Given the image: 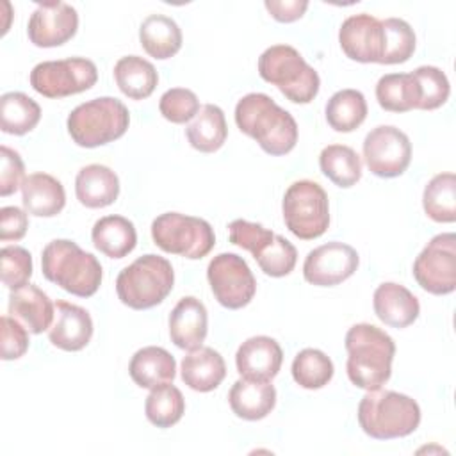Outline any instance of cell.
Listing matches in <instances>:
<instances>
[{
    "label": "cell",
    "mask_w": 456,
    "mask_h": 456,
    "mask_svg": "<svg viewBox=\"0 0 456 456\" xmlns=\"http://www.w3.org/2000/svg\"><path fill=\"white\" fill-rule=\"evenodd\" d=\"M235 123L242 134L274 157L287 155L297 142V123L292 114L264 93H249L237 102Z\"/></svg>",
    "instance_id": "cell-1"
},
{
    "label": "cell",
    "mask_w": 456,
    "mask_h": 456,
    "mask_svg": "<svg viewBox=\"0 0 456 456\" xmlns=\"http://www.w3.org/2000/svg\"><path fill=\"white\" fill-rule=\"evenodd\" d=\"M349 381L363 390L381 388L392 374L395 344L381 328L360 322L346 333Z\"/></svg>",
    "instance_id": "cell-2"
},
{
    "label": "cell",
    "mask_w": 456,
    "mask_h": 456,
    "mask_svg": "<svg viewBox=\"0 0 456 456\" xmlns=\"http://www.w3.org/2000/svg\"><path fill=\"white\" fill-rule=\"evenodd\" d=\"M41 271L48 281L78 297L93 296L103 276L98 258L68 239H55L43 248Z\"/></svg>",
    "instance_id": "cell-3"
},
{
    "label": "cell",
    "mask_w": 456,
    "mask_h": 456,
    "mask_svg": "<svg viewBox=\"0 0 456 456\" xmlns=\"http://www.w3.org/2000/svg\"><path fill=\"white\" fill-rule=\"evenodd\" d=\"M358 424L376 440H392L411 435L420 424V408L415 399L394 390H367L358 404Z\"/></svg>",
    "instance_id": "cell-4"
},
{
    "label": "cell",
    "mask_w": 456,
    "mask_h": 456,
    "mask_svg": "<svg viewBox=\"0 0 456 456\" xmlns=\"http://www.w3.org/2000/svg\"><path fill=\"white\" fill-rule=\"evenodd\" d=\"M175 271L167 258L148 253L126 265L116 278V292L123 305L148 310L160 305L173 290Z\"/></svg>",
    "instance_id": "cell-5"
},
{
    "label": "cell",
    "mask_w": 456,
    "mask_h": 456,
    "mask_svg": "<svg viewBox=\"0 0 456 456\" xmlns=\"http://www.w3.org/2000/svg\"><path fill=\"white\" fill-rule=\"evenodd\" d=\"M258 73L292 103H310L319 93L317 71L290 45H274L264 50L258 57Z\"/></svg>",
    "instance_id": "cell-6"
},
{
    "label": "cell",
    "mask_w": 456,
    "mask_h": 456,
    "mask_svg": "<svg viewBox=\"0 0 456 456\" xmlns=\"http://www.w3.org/2000/svg\"><path fill=\"white\" fill-rule=\"evenodd\" d=\"M128 123V109L112 96H100L77 105L66 121L68 134L82 148H96L119 139Z\"/></svg>",
    "instance_id": "cell-7"
},
{
    "label": "cell",
    "mask_w": 456,
    "mask_h": 456,
    "mask_svg": "<svg viewBox=\"0 0 456 456\" xmlns=\"http://www.w3.org/2000/svg\"><path fill=\"white\" fill-rule=\"evenodd\" d=\"M228 235L232 244L253 255L258 267L267 276H287L296 265L297 251L294 244L258 223L235 219L228 224Z\"/></svg>",
    "instance_id": "cell-8"
},
{
    "label": "cell",
    "mask_w": 456,
    "mask_h": 456,
    "mask_svg": "<svg viewBox=\"0 0 456 456\" xmlns=\"http://www.w3.org/2000/svg\"><path fill=\"white\" fill-rule=\"evenodd\" d=\"M151 239L162 251L189 260L207 256L216 244L214 230L205 219L180 212H166L155 217Z\"/></svg>",
    "instance_id": "cell-9"
},
{
    "label": "cell",
    "mask_w": 456,
    "mask_h": 456,
    "mask_svg": "<svg viewBox=\"0 0 456 456\" xmlns=\"http://www.w3.org/2000/svg\"><path fill=\"white\" fill-rule=\"evenodd\" d=\"M283 221L297 239L312 240L330 226V203L326 191L314 180H297L283 194Z\"/></svg>",
    "instance_id": "cell-10"
},
{
    "label": "cell",
    "mask_w": 456,
    "mask_h": 456,
    "mask_svg": "<svg viewBox=\"0 0 456 456\" xmlns=\"http://www.w3.org/2000/svg\"><path fill=\"white\" fill-rule=\"evenodd\" d=\"M98 80V69L86 57L45 61L32 68L30 86L46 98H66L91 89Z\"/></svg>",
    "instance_id": "cell-11"
},
{
    "label": "cell",
    "mask_w": 456,
    "mask_h": 456,
    "mask_svg": "<svg viewBox=\"0 0 456 456\" xmlns=\"http://www.w3.org/2000/svg\"><path fill=\"white\" fill-rule=\"evenodd\" d=\"M411 273L426 292L451 294L456 289V235H435L415 258Z\"/></svg>",
    "instance_id": "cell-12"
},
{
    "label": "cell",
    "mask_w": 456,
    "mask_h": 456,
    "mask_svg": "<svg viewBox=\"0 0 456 456\" xmlns=\"http://www.w3.org/2000/svg\"><path fill=\"white\" fill-rule=\"evenodd\" d=\"M207 278L214 297L228 310L246 306L256 292V280L251 269L235 253L216 255L207 267Z\"/></svg>",
    "instance_id": "cell-13"
},
{
    "label": "cell",
    "mask_w": 456,
    "mask_h": 456,
    "mask_svg": "<svg viewBox=\"0 0 456 456\" xmlns=\"http://www.w3.org/2000/svg\"><path fill=\"white\" fill-rule=\"evenodd\" d=\"M363 159L372 175L394 178L410 166L411 142L403 130L392 125H379L363 139Z\"/></svg>",
    "instance_id": "cell-14"
},
{
    "label": "cell",
    "mask_w": 456,
    "mask_h": 456,
    "mask_svg": "<svg viewBox=\"0 0 456 456\" xmlns=\"http://www.w3.org/2000/svg\"><path fill=\"white\" fill-rule=\"evenodd\" d=\"M360 256L344 242H326L312 249L303 264V276L317 287H333L346 281L356 271Z\"/></svg>",
    "instance_id": "cell-15"
},
{
    "label": "cell",
    "mask_w": 456,
    "mask_h": 456,
    "mask_svg": "<svg viewBox=\"0 0 456 456\" xmlns=\"http://www.w3.org/2000/svg\"><path fill=\"white\" fill-rule=\"evenodd\" d=\"M78 28V14L66 2L39 4L30 14L27 34L32 45L53 48L69 41Z\"/></svg>",
    "instance_id": "cell-16"
},
{
    "label": "cell",
    "mask_w": 456,
    "mask_h": 456,
    "mask_svg": "<svg viewBox=\"0 0 456 456\" xmlns=\"http://www.w3.org/2000/svg\"><path fill=\"white\" fill-rule=\"evenodd\" d=\"M338 43L349 59L381 64L385 34L378 18L367 12L346 18L338 30Z\"/></svg>",
    "instance_id": "cell-17"
},
{
    "label": "cell",
    "mask_w": 456,
    "mask_h": 456,
    "mask_svg": "<svg viewBox=\"0 0 456 456\" xmlns=\"http://www.w3.org/2000/svg\"><path fill=\"white\" fill-rule=\"evenodd\" d=\"M283 362L280 344L265 335H256L244 340L235 354L237 372L244 379L271 381Z\"/></svg>",
    "instance_id": "cell-18"
},
{
    "label": "cell",
    "mask_w": 456,
    "mask_h": 456,
    "mask_svg": "<svg viewBox=\"0 0 456 456\" xmlns=\"http://www.w3.org/2000/svg\"><path fill=\"white\" fill-rule=\"evenodd\" d=\"M93 337V319L78 305L59 299L55 303V321L48 330L50 342L62 351H80Z\"/></svg>",
    "instance_id": "cell-19"
},
{
    "label": "cell",
    "mask_w": 456,
    "mask_h": 456,
    "mask_svg": "<svg viewBox=\"0 0 456 456\" xmlns=\"http://www.w3.org/2000/svg\"><path fill=\"white\" fill-rule=\"evenodd\" d=\"M7 314L21 322L30 333L37 335L50 330L55 317V305L39 287L27 283L11 290Z\"/></svg>",
    "instance_id": "cell-20"
},
{
    "label": "cell",
    "mask_w": 456,
    "mask_h": 456,
    "mask_svg": "<svg viewBox=\"0 0 456 456\" xmlns=\"http://www.w3.org/2000/svg\"><path fill=\"white\" fill-rule=\"evenodd\" d=\"M208 330V317L205 305L194 297H182L169 314V337L171 342L180 349L201 347Z\"/></svg>",
    "instance_id": "cell-21"
},
{
    "label": "cell",
    "mask_w": 456,
    "mask_h": 456,
    "mask_svg": "<svg viewBox=\"0 0 456 456\" xmlns=\"http://www.w3.org/2000/svg\"><path fill=\"white\" fill-rule=\"evenodd\" d=\"M374 314L392 328H406L413 324L420 314L419 299L404 285L385 281L374 290Z\"/></svg>",
    "instance_id": "cell-22"
},
{
    "label": "cell",
    "mask_w": 456,
    "mask_h": 456,
    "mask_svg": "<svg viewBox=\"0 0 456 456\" xmlns=\"http://www.w3.org/2000/svg\"><path fill=\"white\" fill-rule=\"evenodd\" d=\"M75 194L87 208L109 207L118 200L119 178L103 164L84 166L75 178Z\"/></svg>",
    "instance_id": "cell-23"
},
{
    "label": "cell",
    "mask_w": 456,
    "mask_h": 456,
    "mask_svg": "<svg viewBox=\"0 0 456 456\" xmlns=\"http://www.w3.org/2000/svg\"><path fill=\"white\" fill-rule=\"evenodd\" d=\"M21 201L25 212L37 217H53L66 205L62 183L48 173H32L21 183Z\"/></svg>",
    "instance_id": "cell-24"
},
{
    "label": "cell",
    "mask_w": 456,
    "mask_h": 456,
    "mask_svg": "<svg viewBox=\"0 0 456 456\" xmlns=\"http://www.w3.org/2000/svg\"><path fill=\"white\" fill-rule=\"evenodd\" d=\"M232 411L244 420H260L267 417L276 404V388L269 381L237 379L228 394Z\"/></svg>",
    "instance_id": "cell-25"
},
{
    "label": "cell",
    "mask_w": 456,
    "mask_h": 456,
    "mask_svg": "<svg viewBox=\"0 0 456 456\" xmlns=\"http://www.w3.org/2000/svg\"><path fill=\"white\" fill-rule=\"evenodd\" d=\"M182 381L196 392H210L221 385L226 376V363L223 356L212 347H198L183 356Z\"/></svg>",
    "instance_id": "cell-26"
},
{
    "label": "cell",
    "mask_w": 456,
    "mask_h": 456,
    "mask_svg": "<svg viewBox=\"0 0 456 456\" xmlns=\"http://www.w3.org/2000/svg\"><path fill=\"white\" fill-rule=\"evenodd\" d=\"M130 378L141 388H155L164 383H171L176 374V362L169 351L159 346H148L139 351L130 360L128 365Z\"/></svg>",
    "instance_id": "cell-27"
},
{
    "label": "cell",
    "mask_w": 456,
    "mask_h": 456,
    "mask_svg": "<svg viewBox=\"0 0 456 456\" xmlns=\"http://www.w3.org/2000/svg\"><path fill=\"white\" fill-rule=\"evenodd\" d=\"M94 248L109 258L126 256L137 244V232L130 219L123 216H105L91 230Z\"/></svg>",
    "instance_id": "cell-28"
},
{
    "label": "cell",
    "mask_w": 456,
    "mask_h": 456,
    "mask_svg": "<svg viewBox=\"0 0 456 456\" xmlns=\"http://www.w3.org/2000/svg\"><path fill=\"white\" fill-rule=\"evenodd\" d=\"M139 41L150 57L164 61L182 48V30L169 16L150 14L139 27Z\"/></svg>",
    "instance_id": "cell-29"
},
{
    "label": "cell",
    "mask_w": 456,
    "mask_h": 456,
    "mask_svg": "<svg viewBox=\"0 0 456 456\" xmlns=\"http://www.w3.org/2000/svg\"><path fill=\"white\" fill-rule=\"evenodd\" d=\"M185 135L189 144L201 153L217 151L228 135V126L224 112L214 103L203 105L192 121L185 126Z\"/></svg>",
    "instance_id": "cell-30"
},
{
    "label": "cell",
    "mask_w": 456,
    "mask_h": 456,
    "mask_svg": "<svg viewBox=\"0 0 456 456\" xmlns=\"http://www.w3.org/2000/svg\"><path fill=\"white\" fill-rule=\"evenodd\" d=\"M114 78L119 91L130 100L148 98L159 84V75L153 64L139 55L121 57L114 66Z\"/></svg>",
    "instance_id": "cell-31"
},
{
    "label": "cell",
    "mask_w": 456,
    "mask_h": 456,
    "mask_svg": "<svg viewBox=\"0 0 456 456\" xmlns=\"http://www.w3.org/2000/svg\"><path fill=\"white\" fill-rule=\"evenodd\" d=\"M376 100L388 112H408L419 109L420 87L413 73H388L376 84Z\"/></svg>",
    "instance_id": "cell-32"
},
{
    "label": "cell",
    "mask_w": 456,
    "mask_h": 456,
    "mask_svg": "<svg viewBox=\"0 0 456 456\" xmlns=\"http://www.w3.org/2000/svg\"><path fill=\"white\" fill-rule=\"evenodd\" d=\"M41 119V107L28 94L11 91L0 98V128L11 135H23L36 128Z\"/></svg>",
    "instance_id": "cell-33"
},
{
    "label": "cell",
    "mask_w": 456,
    "mask_h": 456,
    "mask_svg": "<svg viewBox=\"0 0 456 456\" xmlns=\"http://www.w3.org/2000/svg\"><path fill=\"white\" fill-rule=\"evenodd\" d=\"M322 175L335 185L347 189L362 178V159L346 144H328L319 155Z\"/></svg>",
    "instance_id": "cell-34"
},
{
    "label": "cell",
    "mask_w": 456,
    "mask_h": 456,
    "mask_svg": "<svg viewBox=\"0 0 456 456\" xmlns=\"http://www.w3.org/2000/svg\"><path fill=\"white\" fill-rule=\"evenodd\" d=\"M326 121L335 132H353L367 118L365 96L356 89H340L326 103Z\"/></svg>",
    "instance_id": "cell-35"
},
{
    "label": "cell",
    "mask_w": 456,
    "mask_h": 456,
    "mask_svg": "<svg viewBox=\"0 0 456 456\" xmlns=\"http://www.w3.org/2000/svg\"><path fill=\"white\" fill-rule=\"evenodd\" d=\"M422 207L429 219L436 223L456 221V176L454 173L435 175L422 194Z\"/></svg>",
    "instance_id": "cell-36"
},
{
    "label": "cell",
    "mask_w": 456,
    "mask_h": 456,
    "mask_svg": "<svg viewBox=\"0 0 456 456\" xmlns=\"http://www.w3.org/2000/svg\"><path fill=\"white\" fill-rule=\"evenodd\" d=\"M185 411V399L171 383L159 385L151 388L144 403L146 419L157 428H171L175 426Z\"/></svg>",
    "instance_id": "cell-37"
},
{
    "label": "cell",
    "mask_w": 456,
    "mask_h": 456,
    "mask_svg": "<svg viewBox=\"0 0 456 456\" xmlns=\"http://www.w3.org/2000/svg\"><path fill=\"white\" fill-rule=\"evenodd\" d=\"M333 362L322 351L306 347L294 356L292 378L294 381L308 390H317L328 385L333 378Z\"/></svg>",
    "instance_id": "cell-38"
},
{
    "label": "cell",
    "mask_w": 456,
    "mask_h": 456,
    "mask_svg": "<svg viewBox=\"0 0 456 456\" xmlns=\"http://www.w3.org/2000/svg\"><path fill=\"white\" fill-rule=\"evenodd\" d=\"M385 45L381 64H401L406 62L415 52V32L408 21L401 18H387L381 21Z\"/></svg>",
    "instance_id": "cell-39"
},
{
    "label": "cell",
    "mask_w": 456,
    "mask_h": 456,
    "mask_svg": "<svg viewBox=\"0 0 456 456\" xmlns=\"http://www.w3.org/2000/svg\"><path fill=\"white\" fill-rule=\"evenodd\" d=\"M415 80L420 87V110H435L442 107L451 93V86L447 75L436 66H419L413 71Z\"/></svg>",
    "instance_id": "cell-40"
},
{
    "label": "cell",
    "mask_w": 456,
    "mask_h": 456,
    "mask_svg": "<svg viewBox=\"0 0 456 456\" xmlns=\"http://www.w3.org/2000/svg\"><path fill=\"white\" fill-rule=\"evenodd\" d=\"M2 281L7 289H18L28 283L32 276V256L21 246H5L0 251Z\"/></svg>",
    "instance_id": "cell-41"
},
{
    "label": "cell",
    "mask_w": 456,
    "mask_h": 456,
    "mask_svg": "<svg viewBox=\"0 0 456 456\" xmlns=\"http://www.w3.org/2000/svg\"><path fill=\"white\" fill-rule=\"evenodd\" d=\"M200 100L198 96L185 87H171L167 89L159 102L160 114L176 125L191 121L198 110H200Z\"/></svg>",
    "instance_id": "cell-42"
},
{
    "label": "cell",
    "mask_w": 456,
    "mask_h": 456,
    "mask_svg": "<svg viewBox=\"0 0 456 456\" xmlns=\"http://www.w3.org/2000/svg\"><path fill=\"white\" fill-rule=\"evenodd\" d=\"M0 196L16 192L25 180V166L18 151L9 146H0Z\"/></svg>",
    "instance_id": "cell-43"
},
{
    "label": "cell",
    "mask_w": 456,
    "mask_h": 456,
    "mask_svg": "<svg viewBox=\"0 0 456 456\" xmlns=\"http://www.w3.org/2000/svg\"><path fill=\"white\" fill-rule=\"evenodd\" d=\"M28 349V330L12 319L2 317V360H18Z\"/></svg>",
    "instance_id": "cell-44"
},
{
    "label": "cell",
    "mask_w": 456,
    "mask_h": 456,
    "mask_svg": "<svg viewBox=\"0 0 456 456\" xmlns=\"http://www.w3.org/2000/svg\"><path fill=\"white\" fill-rule=\"evenodd\" d=\"M28 228L27 214L18 207H2L0 208V239L20 240L25 237Z\"/></svg>",
    "instance_id": "cell-45"
},
{
    "label": "cell",
    "mask_w": 456,
    "mask_h": 456,
    "mask_svg": "<svg viewBox=\"0 0 456 456\" xmlns=\"http://www.w3.org/2000/svg\"><path fill=\"white\" fill-rule=\"evenodd\" d=\"M264 5L276 21L290 23V21L299 20L305 14L308 2L306 0H285V2L283 0H265Z\"/></svg>",
    "instance_id": "cell-46"
}]
</instances>
